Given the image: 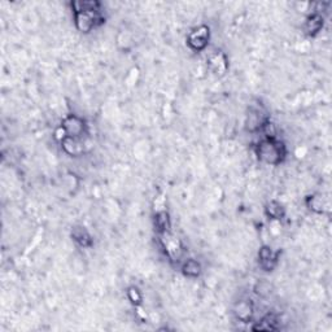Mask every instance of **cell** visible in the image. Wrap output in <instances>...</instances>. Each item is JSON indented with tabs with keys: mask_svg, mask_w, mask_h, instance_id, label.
<instances>
[{
	"mask_svg": "<svg viewBox=\"0 0 332 332\" xmlns=\"http://www.w3.org/2000/svg\"><path fill=\"white\" fill-rule=\"evenodd\" d=\"M160 235L161 244H162V248L165 249L166 256L169 257L172 261H178L180 258V256H182V244H180L179 240L175 236H173L170 234V231Z\"/></svg>",
	"mask_w": 332,
	"mask_h": 332,
	"instance_id": "cell-4",
	"label": "cell"
},
{
	"mask_svg": "<svg viewBox=\"0 0 332 332\" xmlns=\"http://www.w3.org/2000/svg\"><path fill=\"white\" fill-rule=\"evenodd\" d=\"M278 258L279 253H275L268 245H265V247H262L261 249H259L258 262L259 266H261L265 271H273L274 269H275L276 264H278Z\"/></svg>",
	"mask_w": 332,
	"mask_h": 332,
	"instance_id": "cell-5",
	"label": "cell"
},
{
	"mask_svg": "<svg viewBox=\"0 0 332 332\" xmlns=\"http://www.w3.org/2000/svg\"><path fill=\"white\" fill-rule=\"evenodd\" d=\"M323 28V17L318 13H313L305 22V31L310 37H315Z\"/></svg>",
	"mask_w": 332,
	"mask_h": 332,
	"instance_id": "cell-10",
	"label": "cell"
},
{
	"mask_svg": "<svg viewBox=\"0 0 332 332\" xmlns=\"http://www.w3.org/2000/svg\"><path fill=\"white\" fill-rule=\"evenodd\" d=\"M256 155L259 161L268 165H279L284 161L287 149L278 139H262L256 147Z\"/></svg>",
	"mask_w": 332,
	"mask_h": 332,
	"instance_id": "cell-1",
	"label": "cell"
},
{
	"mask_svg": "<svg viewBox=\"0 0 332 332\" xmlns=\"http://www.w3.org/2000/svg\"><path fill=\"white\" fill-rule=\"evenodd\" d=\"M271 287L269 283H265V281H262V283H259L258 286L256 287V293L259 296H268L269 293L271 292Z\"/></svg>",
	"mask_w": 332,
	"mask_h": 332,
	"instance_id": "cell-19",
	"label": "cell"
},
{
	"mask_svg": "<svg viewBox=\"0 0 332 332\" xmlns=\"http://www.w3.org/2000/svg\"><path fill=\"white\" fill-rule=\"evenodd\" d=\"M61 130L64 136L74 139H82L87 132V124L83 118L76 114L66 115L61 122Z\"/></svg>",
	"mask_w": 332,
	"mask_h": 332,
	"instance_id": "cell-2",
	"label": "cell"
},
{
	"mask_svg": "<svg viewBox=\"0 0 332 332\" xmlns=\"http://www.w3.org/2000/svg\"><path fill=\"white\" fill-rule=\"evenodd\" d=\"M209 35H210V31H209L208 26H199V28L194 29L188 34V37H187V44L194 51H203L209 43Z\"/></svg>",
	"mask_w": 332,
	"mask_h": 332,
	"instance_id": "cell-3",
	"label": "cell"
},
{
	"mask_svg": "<svg viewBox=\"0 0 332 332\" xmlns=\"http://www.w3.org/2000/svg\"><path fill=\"white\" fill-rule=\"evenodd\" d=\"M269 118H266L261 109H252L248 114L247 120V127L249 131H257V130H261L262 125L268 121Z\"/></svg>",
	"mask_w": 332,
	"mask_h": 332,
	"instance_id": "cell-9",
	"label": "cell"
},
{
	"mask_svg": "<svg viewBox=\"0 0 332 332\" xmlns=\"http://www.w3.org/2000/svg\"><path fill=\"white\" fill-rule=\"evenodd\" d=\"M72 239L83 248H88L92 245V238H91L87 228L83 227V226H74L73 230H72Z\"/></svg>",
	"mask_w": 332,
	"mask_h": 332,
	"instance_id": "cell-8",
	"label": "cell"
},
{
	"mask_svg": "<svg viewBox=\"0 0 332 332\" xmlns=\"http://www.w3.org/2000/svg\"><path fill=\"white\" fill-rule=\"evenodd\" d=\"M278 319H276L275 315L268 314L265 315L264 318L259 322H257L256 326H253V329H262V331H274V329H278Z\"/></svg>",
	"mask_w": 332,
	"mask_h": 332,
	"instance_id": "cell-13",
	"label": "cell"
},
{
	"mask_svg": "<svg viewBox=\"0 0 332 332\" xmlns=\"http://www.w3.org/2000/svg\"><path fill=\"white\" fill-rule=\"evenodd\" d=\"M210 66L216 74L223 73V72L226 70V66H227V65H226L225 56H222V55H216V56L211 57Z\"/></svg>",
	"mask_w": 332,
	"mask_h": 332,
	"instance_id": "cell-16",
	"label": "cell"
},
{
	"mask_svg": "<svg viewBox=\"0 0 332 332\" xmlns=\"http://www.w3.org/2000/svg\"><path fill=\"white\" fill-rule=\"evenodd\" d=\"M155 226L160 234L168 232L170 228V217L166 210H158L155 216Z\"/></svg>",
	"mask_w": 332,
	"mask_h": 332,
	"instance_id": "cell-12",
	"label": "cell"
},
{
	"mask_svg": "<svg viewBox=\"0 0 332 332\" xmlns=\"http://www.w3.org/2000/svg\"><path fill=\"white\" fill-rule=\"evenodd\" d=\"M306 204L310 210L315 211V213H323L324 208H326L323 200H322V197L317 196V195H313V196L307 197Z\"/></svg>",
	"mask_w": 332,
	"mask_h": 332,
	"instance_id": "cell-15",
	"label": "cell"
},
{
	"mask_svg": "<svg viewBox=\"0 0 332 332\" xmlns=\"http://www.w3.org/2000/svg\"><path fill=\"white\" fill-rule=\"evenodd\" d=\"M127 297H129V300L131 301L132 305H135V306H140L143 297H141V293L138 288L130 287L129 290H127Z\"/></svg>",
	"mask_w": 332,
	"mask_h": 332,
	"instance_id": "cell-18",
	"label": "cell"
},
{
	"mask_svg": "<svg viewBox=\"0 0 332 332\" xmlns=\"http://www.w3.org/2000/svg\"><path fill=\"white\" fill-rule=\"evenodd\" d=\"M201 271H203L201 265L196 259H187L182 266V273L187 278H197V276H200Z\"/></svg>",
	"mask_w": 332,
	"mask_h": 332,
	"instance_id": "cell-11",
	"label": "cell"
},
{
	"mask_svg": "<svg viewBox=\"0 0 332 332\" xmlns=\"http://www.w3.org/2000/svg\"><path fill=\"white\" fill-rule=\"evenodd\" d=\"M234 313L239 321H242L243 323H248L254 314L253 305H252V302L247 301V300H243V301L238 302L234 309Z\"/></svg>",
	"mask_w": 332,
	"mask_h": 332,
	"instance_id": "cell-7",
	"label": "cell"
},
{
	"mask_svg": "<svg viewBox=\"0 0 332 332\" xmlns=\"http://www.w3.org/2000/svg\"><path fill=\"white\" fill-rule=\"evenodd\" d=\"M61 146L65 153L69 156H79L85 151V146L81 141V139L69 138V136H62Z\"/></svg>",
	"mask_w": 332,
	"mask_h": 332,
	"instance_id": "cell-6",
	"label": "cell"
},
{
	"mask_svg": "<svg viewBox=\"0 0 332 332\" xmlns=\"http://www.w3.org/2000/svg\"><path fill=\"white\" fill-rule=\"evenodd\" d=\"M261 131L265 135V139H276V127L270 120H268V121L262 125Z\"/></svg>",
	"mask_w": 332,
	"mask_h": 332,
	"instance_id": "cell-17",
	"label": "cell"
},
{
	"mask_svg": "<svg viewBox=\"0 0 332 332\" xmlns=\"http://www.w3.org/2000/svg\"><path fill=\"white\" fill-rule=\"evenodd\" d=\"M266 214L273 221H280L284 217V208L278 201H271L266 205Z\"/></svg>",
	"mask_w": 332,
	"mask_h": 332,
	"instance_id": "cell-14",
	"label": "cell"
}]
</instances>
